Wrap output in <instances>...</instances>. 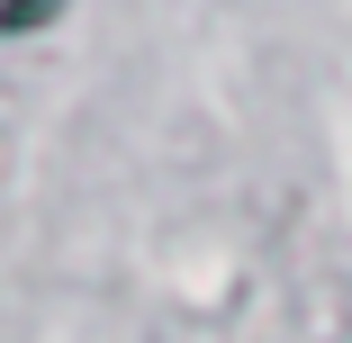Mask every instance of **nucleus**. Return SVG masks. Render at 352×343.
<instances>
[{
    "mask_svg": "<svg viewBox=\"0 0 352 343\" xmlns=\"http://www.w3.org/2000/svg\"><path fill=\"white\" fill-rule=\"evenodd\" d=\"M63 10V0H0V36H28V27H45Z\"/></svg>",
    "mask_w": 352,
    "mask_h": 343,
    "instance_id": "1",
    "label": "nucleus"
}]
</instances>
